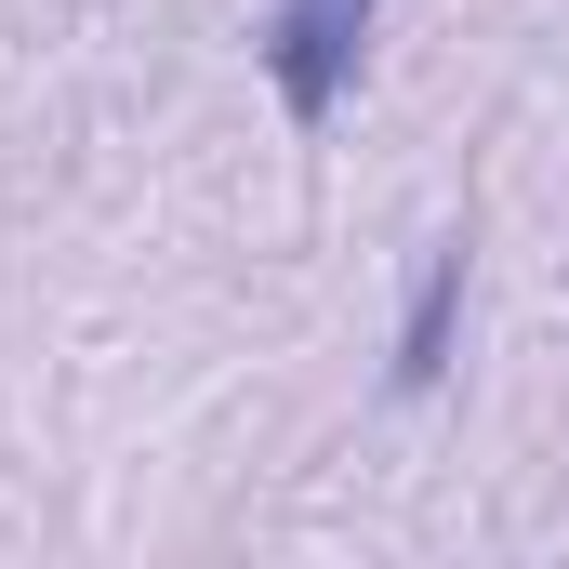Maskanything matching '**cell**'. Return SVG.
Instances as JSON below:
<instances>
[{
	"label": "cell",
	"mask_w": 569,
	"mask_h": 569,
	"mask_svg": "<svg viewBox=\"0 0 569 569\" xmlns=\"http://www.w3.org/2000/svg\"><path fill=\"white\" fill-rule=\"evenodd\" d=\"M450 318H463V239L425 252V291H411V318H398V398H425L437 371H450Z\"/></svg>",
	"instance_id": "cell-2"
},
{
	"label": "cell",
	"mask_w": 569,
	"mask_h": 569,
	"mask_svg": "<svg viewBox=\"0 0 569 569\" xmlns=\"http://www.w3.org/2000/svg\"><path fill=\"white\" fill-rule=\"evenodd\" d=\"M371 13H385V0H279V13H266V80H279L291 120H331V107H345V80H358V53H371Z\"/></svg>",
	"instance_id": "cell-1"
}]
</instances>
